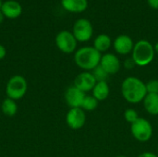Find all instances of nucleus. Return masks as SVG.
Instances as JSON below:
<instances>
[{"mask_svg": "<svg viewBox=\"0 0 158 157\" xmlns=\"http://www.w3.org/2000/svg\"><path fill=\"white\" fill-rule=\"evenodd\" d=\"M155 47L147 40H140L134 43L131 52V58L138 67L148 66L155 58Z\"/></svg>", "mask_w": 158, "mask_h": 157, "instance_id": "nucleus-3", "label": "nucleus"}, {"mask_svg": "<svg viewBox=\"0 0 158 157\" xmlns=\"http://www.w3.org/2000/svg\"><path fill=\"white\" fill-rule=\"evenodd\" d=\"M6 56V49L4 45L0 44V60L4 59Z\"/></svg>", "mask_w": 158, "mask_h": 157, "instance_id": "nucleus-25", "label": "nucleus"}, {"mask_svg": "<svg viewBox=\"0 0 158 157\" xmlns=\"http://www.w3.org/2000/svg\"><path fill=\"white\" fill-rule=\"evenodd\" d=\"M28 83L26 79L21 75L12 76L6 85V94L12 100L21 99L27 93Z\"/></svg>", "mask_w": 158, "mask_h": 157, "instance_id": "nucleus-4", "label": "nucleus"}, {"mask_svg": "<svg viewBox=\"0 0 158 157\" xmlns=\"http://www.w3.org/2000/svg\"><path fill=\"white\" fill-rule=\"evenodd\" d=\"M62 7L70 13H81L88 7V0H61Z\"/></svg>", "mask_w": 158, "mask_h": 157, "instance_id": "nucleus-14", "label": "nucleus"}, {"mask_svg": "<svg viewBox=\"0 0 158 157\" xmlns=\"http://www.w3.org/2000/svg\"><path fill=\"white\" fill-rule=\"evenodd\" d=\"M137 157H158V155L154 153H151V152H144V153L139 155Z\"/></svg>", "mask_w": 158, "mask_h": 157, "instance_id": "nucleus-26", "label": "nucleus"}, {"mask_svg": "<svg viewBox=\"0 0 158 157\" xmlns=\"http://www.w3.org/2000/svg\"><path fill=\"white\" fill-rule=\"evenodd\" d=\"M154 47H155V52H156V54H158V43H156V45H155Z\"/></svg>", "mask_w": 158, "mask_h": 157, "instance_id": "nucleus-28", "label": "nucleus"}, {"mask_svg": "<svg viewBox=\"0 0 158 157\" xmlns=\"http://www.w3.org/2000/svg\"><path fill=\"white\" fill-rule=\"evenodd\" d=\"M86 122L85 111L81 108H70L66 115V123L71 130H81Z\"/></svg>", "mask_w": 158, "mask_h": 157, "instance_id": "nucleus-8", "label": "nucleus"}, {"mask_svg": "<svg viewBox=\"0 0 158 157\" xmlns=\"http://www.w3.org/2000/svg\"><path fill=\"white\" fill-rule=\"evenodd\" d=\"M145 111L152 115H158V93H147L143 101Z\"/></svg>", "mask_w": 158, "mask_h": 157, "instance_id": "nucleus-16", "label": "nucleus"}, {"mask_svg": "<svg viewBox=\"0 0 158 157\" xmlns=\"http://www.w3.org/2000/svg\"><path fill=\"white\" fill-rule=\"evenodd\" d=\"M115 157H128V156H126V155H117V156H115Z\"/></svg>", "mask_w": 158, "mask_h": 157, "instance_id": "nucleus-29", "label": "nucleus"}, {"mask_svg": "<svg viewBox=\"0 0 158 157\" xmlns=\"http://www.w3.org/2000/svg\"><path fill=\"white\" fill-rule=\"evenodd\" d=\"M112 44L111 38L105 33L99 34L94 41V47L100 53L106 52Z\"/></svg>", "mask_w": 158, "mask_h": 157, "instance_id": "nucleus-17", "label": "nucleus"}, {"mask_svg": "<svg viewBox=\"0 0 158 157\" xmlns=\"http://www.w3.org/2000/svg\"><path fill=\"white\" fill-rule=\"evenodd\" d=\"M113 46L118 54L121 56H126L132 52V49L134 47V43L130 36L121 34L115 39Z\"/></svg>", "mask_w": 158, "mask_h": 157, "instance_id": "nucleus-12", "label": "nucleus"}, {"mask_svg": "<svg viewBox=\"0 0 158 157\" xmlns=\"http://www.w3.org/2000/svg\"><path fill=\"white\" fill-rule=\"evenodd\" d=\"M85 95L83 92L72 85L65 92V101L70 108H81Z\"/></svg>", "mask_w": 158, "mask_h": 157, "instance_id": "nucleus-11", "label": "nucleus"}, {"mask_svg": "<svg viewBox=\"0 0 158 157\" xmlns=\"http://www.w3.org/2000/svg\"><path fill=\"white\" fill-rule=\"evenodd\" d=\"M72 33L78 42H88L89 40H91L94 33V28L91 21L87 19H77L73 25Z\"/></svg>", "mask_w": 158, "mask_h": 157, "instance_id": "nucleus-7", "label": "nucleus"}, {"mask_svg": "<svg viewBox=\"0 0 158 157\" xmlns=\"http://www.w3.org/2000/svg\"><path fill=\"white\" fill-rule=\"evenodd\" d=\"M55 43L58 50L64 54H71L76 52L78 41L69 31H59L56 36Z\"/></svg>", "mask_w": 158, "mask_h": 157, "instance_id": "nucleus-6", "label": "nucleus"}, {"mask_svg": "<svg viewBox=\"0 0 158 157\" xmlns=\"http://www.w3.org/2000/svg\"><path fill=\"white\" fill-rule=\"evenodd\" d=\"M124 118L128 123L132 124L139 118V115L137 111L133 108H127L124 112Z\"/></svg>", "mask_w": 158, "mask_h": 157, "instance_id": "nucleus-21", "label": "nucleus"}, {"mask_svg": "<svg viewBox=\"0 0 158 157\" xmlns=\"http://www.w3.org/2000/svg\"><path fill=\"white\" fill-rule=\"evenodd\" d=\"M135 66H136V65H135V63H134V61H133V59H132L131 57L127 58V59L124 61V68H127V69H132Z\"/></svg>", "mask_w": 158, "mask_h": 157, "instance_id": "nucleus-23", "label": "nucleus"}, {"mask_svg": "<svg viewBox=\"0 0 158 157\" xmlns=\"http://www.w3.org/2000/svg\"><path fill=\"white\" fill-rule=\"evenodd\" d=\"M5 18L7 19H17L22 13L21 5L15 0H7L3 2L2 6L0 8Z\"/></svg>", "mask_w": 158, "mask_h": 157, "instance_id": "nucleus-13", "label": "nucleus"}, {"mask_svg": "<svg viewBox=\"0 0 158 157\" xmlns=\"http://www.w3.org/2000/svg\"><path fill=\"white\" fill-rule=\"evenodd\" d=\"M102 55L94 46H83L74 54L75 64L84 71H93L100 65Z\"/></svg>", "mask_w": 158, "mask_h": 157, "instance_id": "nucleus-2", "label": "nucleus"}, {"mask_svg": "<svg viewBox=\"0 0 158 157\" xmlns=\"http://www.w3.org/2000/svg\"><path fill=\"white\" fill-rule=\"evenodd\" d=\"M100 66L108 75H114L119 71L121 63L116 55L112 53H106L102 56Z\"/></svg>", "mask_w": 158, "mask_h": 157, "instance_id": "nucleus-10", "label": "nucleus"}, {"mask_svg": "<svg viewBox=\"0 0 158 157\" xmlns=\"http://www.w3.org/2000/svg\"><path fill=\"white\" fill-rule=\"evenodd\" d=\"M157 155H158V146H157Z\"/></svg>", "mask_w": 158, "mask_h": 157, "instance_id": "nucleus-31", "label": "nucleus"}, {"mask_svg": "<svg viewBox=\"0 0 158 157\" xmlns=\"http://www.w3.org/2000/svg\"><path fill=\"white\" fill-rule=\"evenodd\" d=\"M1 110L3 114L6 117H13L18 112V105L15 100H12L8 97L4 99L1 105Z\"/></svg>", "mask_w": 158, "mask_h": 157, "instance_id": "nucleus-18", "label": "nucleus"}, {"mask_svg": "<svg viewBox=\"0 0 158 157\" xmlns=\"http://www.w3.org/2000/svg\"><path fill=\"white\" fill-rule=\"evenodd\" d=\"M147 3L150 7L154 9H158V0H147Z\"/></svg>", "mask_w": 158, "mask_h": 157, "instance_id": "nucleus-24", "label": "nucleus"}, {"mask_svg": "<svg viewBox=\"0 0 158 157\" xmlns=\"http://www.w3.org/2000/svg\"><path fill=\"white\" fill-rule=\"evenodd\" d=\"M131 132L136 141L147 143L153 136V127L147 119L139 118L135 122L131 124Z\"/></svg>", "mask_w": 158, "mask_h": 157, "instance_id": "nucleus-5", "label": "nucleus"}, {"mask_svg": "<svg viewBox=\"0 0 158 157\" xmlns=\"http://www.w3.org/2000/svg\"><path fill=\"white\" fill-rule=\"evenodd\" d=\"M2 4H3V2H2V0H0V8H1V6H2Z\"/></svg>", "mask_w": 158, "mask_h": 157, "instance_id": "nucleus-30", "label": "nucleus"}, {"mask_svg": "<svg viewBox=\"0 0 158 157\" xmlns=\"http://www.w3.org/2000/svg\"><path fill=\"white\" fill-rule=\"evenodd\" d=\"M94 79L96 80V81H106V80L108 79V74L101 68V66L99 65L98 67H96L93 71H92Z\"/></svg>", "mask_w": 158, "mask_h": 157, "instance_id": "nucleus-20", "label": "nucleus"}, {"mask_svg": "<svg viewBox=\"0 0 158 157\" xmlns=\"http://www.w3.org/2000/svg\"><path fill=\"white\" fill-rule=\"evenodd\" d=\"M109 93H110V88L106 81H97L92 91V95L98 102H100V101H105L108 97Z\"/></svg>", "mask_w": 158, "mask_h": 157, "instance_id": "nucleus-15", "label": "nucleus"}, {"mask_svg": "<svg viewBox=\"0 0 158 157\" xmlns=\"http://www.w3.org/2000/svg\"><path fill=\"white\" fill-rule=\"evenodd\" d=\"M145 85L147 93H158V80H151Z\"/></svg>", "mask_w": 158, "mask_h": 157, "instance_id": "nucleus-22", "label": "nucleus"}, {"mask_svg": "<svg viewBox=\"0 0 158 157\" xmlns=\"http://www.w3.org/2000/svg\"><path fill=\"white\" fill-rule=\"evenodd\" d=\"M121 94L130 104H139L147 94L145 83L136 77H128L121 83Z\"/></svg>", "mask_w": 158, "mask_h": 157, "instance_id": "nucleus-1", "label": "nucleus"}, {"mask_svg": "<svg viewBox=\"0 0 158 157\" xmlns=\"http://www.w3.org/2000/svg\"><path fill=\"white\" fill-rule=\"evenodd\" d=\"M96 82L97 81L91 71H83L76 76V78L74 79L73 85L84 93H86L93 91Z\"/></svg>", "mask_w": 158, "mask_h": 157, "instance_id": "nucleus-9", "label": "nucleus"}, {"mask_svg": "<svg viewBox=\"0 0 158 157\" xmlns=\"http://www.w3.org/2000/svg\"><path fill=\"white\" fill-rule=\"evenodd\" d=\"M98 106V101L93 95H85L81 105V109L84 111H94Z\"/></svg>", "mask_w": 158, "mask_h": 157, "instance_id": "nucleus-19", "label": "nucleus"}, {"mask_svg": "<svg viewBox=\"0 0 158 157\" xmlns=\"http://www.w3.org/2000/svg\"><path fill=\"white\" fill-rule=\"evenodd\" d=\"M4 19H5V16H4V14L2 13V11L0 10V24L4 21Z\"/></svg>", "mask_w": 158, "mask_h": 157, "instance_id": "nucleus-27", "label": "nucleus"}]
</instances>
